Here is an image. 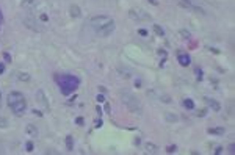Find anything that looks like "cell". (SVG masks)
Masks as SVG:
<instances>
[{
  "label": "cell",
  "mask_w": 235,
  "mask_h": 155,
  "mask_svg": "<svg viewBox=\"0 0 235 155\" xmlns=\"http://www.w3.org/2000/svg\"><path fill=\"white\" fill-rule=\"evenodd\" d=\"M56 83L60 85V88H61V93L64 96H69L70 93H74V91L77 90V86H79L80 80L77 77H74V75H61V77H56Z\"/></svg>",
  "instance_id": "6da1fadb"
},
{
  "label": "cell",
  "mask_w": 235,
  "mask_h": 155,
  "mask_svg": "<svg viewBox=\"0 0 235 155\" xmlns=\"http://www.w3.org/2000/svg\"><path fill=\"white\" fill-rule=\"evenodd\" d=\"M119 96H121V100H122V104L126 105V107L129 108L132 113H135V114H141V113H143L141 102H140L132 93H129V91H121Z\"/></svg>",
  "instance_id": "7a4b0ae2"
},
{
  "label": "cell",
  "mask_w": 235,
  "mask_h": 155,
  "mask_svg": "<svg viewBox=\"0 0 235 155\" xmlns=\"http://www.w3.org/2000/svg\"><path fill=\"white\" fill-rule=\"evenodd\" d=\"M110 22H113V19L108 17V16H93L91 21H89V25L94 28V31H97L102 27H105L107 24H110Z\"/></svg>",
  "instance_id": "3957f363"
},
{
  "label": "cell",
  "mask_w": 235,
  "mask_h": 155,
  "mask_svg": "<svg viewBox=\"0 0 235 155\" xmlns=\"http://www.w3.org/2000/svg\"><path fill=\"white\" fill-rule=\"evenodd\" d=\"M129 16L133 19V21H140V22H143V21H150V14H149V13H146L144 9L132 8V9L129 11Z\"/></svg>",
  "instance_id": "277c9868"
},
{
  "label": "cell",
  "mask_w": 235,
  "mask_h": 155,
  "mask_svg": "<svg viewBox=\"0 0 235 155\" xmlns=\"http://www.w3.org/2000/svg\"><path fill=\"white\" fill-rule=\"evenodd\" d=\"M9 108L13 110V113H14L16 116H22V114L25 113V110H27V100H25V97L19 99L17 102H14V104H11V105H9Z\"/></svg>",
  "instance_id": "5b68a950"
},
{
  "label": "cell",
  "mask_w": 235,
  "mask_h": 155,
  "mask_svg": "<svg viewBox=\"0 0 235 155\" xmlns=\"http://www.w3.org/2000/svg\"><path fill=\"white\" fill-rule=\"evenodd\" d=\"M23 25H25L27 28H30V30L33 31H42V28L38 25V22L35 21V17H32V16H27L25 19H23Z\"/></svg>",
  "instance_id": "8992f818"
},
{
  "label": "cell",
  "mask_w": 235,
  "mask_h": 155,
  "mask_svg": "<svg viewBox=\"0 0 235 155\" xmlns=\"http://www.w3.org/2000/svg\"><path fill=\"white\" fill-rule=\"evenodd\" d=\"M115 27L116 25H115V21H113V22H110V24H107L105 27H102L100 30H97L96 33L99 36H103V38H105V36H110L113 31H115Z\"/></svg>",
  "instance_id": "52a82bcc"
},
{
  "label": "cell",
  "mask_w": 235,
  "mask_h": 155,
  "mask_svg": "<svg viewBox=\"0 0 235 155\" xmlns=\"http://www.w3.org/2000/svg\"><path fill=\"white\" fill-rule=\"evenodd\" d=\"M147 94L152 96V97H157L160 102H163V104H171V102H173L171 96H168V94H164V93H154V91H149Z\"/></svg>",
  "instance_id": "ba28073f"
},
{
  "label": "cell",
  "mask_w": 235,
  "mask_h": 155,
  "mask_svg": "<svg viewBox=\"0 0 235 155\" xmlns=\"http://www.w3.org/2000/svg\"><path fill=\"white\" fill-rule=\"evenodd\" d=\"M19 99H23V94L22 93H19V91H13V93H9L8 94V105L17 102Z\"/></svg>",
  "instance_id": "9c48e42d"
},
{
  "label": "cell",
  "mask_w": 235,
  "mask_h": 155,
  "mask_svg": "<svg viewBox=\"0 0 235 155\" xmlns=\"http://www.w3.org/2000/svg\"><path fill=\"white\" fill-rule=\"evenodd\" d=\"M36 99H38V102H39V104H41L44 108H49V102H47V97H46L44 91L39 90L38 93H36Z\"/></svg>",
  "instance_id": "30bf717a"
},
{
  "label": "cell",
  "mask_w": 235,
  "mask_h": 155,
  "mask_svg": "<svg viewBox=\"0 0 235 155\" xmlns=\"http://www.w3.org/2000/svg\"><path fill=\"white\" fill-rule=\"evenodd\" d=\"M25 133L28 135L30 138H36V136H38V127L33 125V124H28L25 127Z\"/></svg>",
  "instance_id": "8fae6325"
},
{
  "label": "cell",
  "mask_w": 235,
  "mask_h": 155,
  "mask_svg": "<svg viewBox=\"0 0 235 155\" xmlns=\"http://www.w3.org/2000/svg\"><path fill=\"white\" fill-rule=\"evenodd\" d=\"M177 61L180 63V66H188L191 63V58H190V55H188V53H179Z\"/></svg>",
  "instance_id": "7c38bea8"
},
{
  "label": "cell",
  "mask_w": 235,
  "mask_h": 155,
  "mask_svg": "<svg viewBox=\"0 0 235 155\" xmlns=\"http://www.w3.org/2000/svg\"><path fill=\"white\" fill-rule=\"evenodd\" d=\"M144 150H146V154H157V150H158V147H157V144L154 143H146L144 144Z\"/></svg>",
  "instance_id": "4fadbf2b"
},
{
  "label": "cell",
  "mask_w": 235,
  "mask_h": 155,
  "mask_svg": "<svg viewBox=\"0 0 235 155\" xmlns=\"http://www.w3.org/2000/svg\"><path fill=\"white\" fill-rule=\"evenodd\" d=\"M205 102H207V105H209V107H210L213 111H220V110H221V105L218 104L216 100H213V99H209V97H207Z\"/></svg>",
  "instance_id": "5bb4252c"
},
{
  "label": "cell",
  "mask_w": 235,
  "mask_h": 155,
  "mask_svg": "<svg viewBox=\"0 0 235 155\" xmlns=\"http://www.w3.org/2000/svg\"><path fill=\"white\" fill-rule=\"evenodd\" d=\"M69 13L72 17H79L80 14H82V11H80V6L79 5H70L69 6Z\"/></svg>",
  "instance_id": "9a60e30c"
},
{
  "label": "cell",
  "mask_w": 235,
  "mask_h": 155,
  "mask_svg": "<svg viewBox=\"0 0 235 155\" xmlns=\"http://www.w3.org/2000/svg\"><path fill=\"white\" fill-rule=\"evenodd\" d=\"M117 72H119L121 77H124V78H130V77H132V72H130L127 67L124 69L122 66H119V67H117Z\"/></svg>",
  "instance_id": "2e32d148"
},
{
  "label": "cell",
  "mask_w": 235,
  "mask_h": 155,
  "mask_svg": "<svg viewBox=\"0 0 235 155\" xmlns=\"http://www.w3.org/2000/svg\"><path fill=\"white\" fill-rule=\"evenodd\" d=\"M163 116H164V119H166L168 122H176L177 121V116L174 113H171V111H164Z\"/></svg>",
  "instance_id": "e0dca14e"
},
{
  "label": "cell",
  "mask_w": 235,
  "mask_h": 155,
  "mask_svg": "<svg viewBox=\"0 0 235 155\" xmlns=\"http://www.w3.org/2000/svg\"><path fill=\"white\" fill-rule=\"evenodd\" d=\"M36 5H38L36 0H22V6H25V8H35Z\"/></svg>",
  "instance_id": "ac0fdd59"
},
{
  "label": "cell",
  "mask_w": 235,
  "mask_h": 155,
  "mask_svg": "<svg viewBox=\"0 0 235 155\" xmlns=\"http://www.w3.org/2000/svg\"><path fill=\"white\" fill-rule=\"evenodd\" d=\"M209 133H210V135H224V128H221V127L209 128Z\"/></svg>",
  "instance_id": "d6986e66"
},
{
  "label": "cell",
  "mask_w": 235,
  "mask_h": 155,
  "mask_svg": "<svg viewBox=\"0 0 235 155\" xmlns=\"http://www.w3.org/2000/svg\"><path fill=\"white\" fill-rule=\"evenodd\" d=\"M17 78L21 82H28L30 80V75L27 74V72H17Z\"/></svg>",
  "instance_id": "ffe728a7"
},
{
  "label": "cell",
  "mask_w": 235,
  "mask_h": 155,
  "mask_svg": "<svg viewBox=\"0 0 235 155\" xmlns=\"http://www.w3.org/2000/svg\"><path fill=\"white\" fill-rule=\"evenodd\" d=\"M183 107L188 108V110H193V108H194V102L191 100V99H185V100H183Z\"/></svg>",
  "instance_id": "44dd1931"
},
{
  "label": "cell",
  "mask_w": 235,
  "mask_h": 155,
  "mask_svg": "<svg viewBox=\"0 0 235 155\" xmlns=\"http://www.w3.org/2000/svg\"><path fill=\"white\" fill-rule=\"evenodd\" d=\"M6 127H8V119L0 116V128H6Z\"/></svg>",
  "instance_id": "7402d4cb"
},
{
  "label": "cell",
  "mask_w": 235,
  "mask_h": 155,
  "mask_svg": "<svg viewBox=\"0 0 235 155\" xmlns=\"http://www.w3.org/2000/svg\"><path fill=\"white\" fill-rule=\"evenodd\" d=\"M154 31H155V33H157V35H158V36H163V35H164L163 28L160 27V25H154Z\"/></svg>",
  "instance_id": "603a6c76"
},
{
  "label": "cell",
  "mask_w": 235,
  "mask_h": 155,
  "mask_svg": "<svg viewBox=\"0 0 235 155\" xmlns=\"http://www.w3.org/2000/svg\"><path fill=\"white\" fill-rule=\"evenodd\" d=\"M66 146H68V150H72L74 149V146H72V136H70V135L66 138Z\"/></svg>",
  "instance_id": "cb8c5ba5"
},
{
  "label": "cell",
  "mask_w": 235,
  "mask_h": 155,
  "mask_svg": "<svg viewBox=\"0 0 235 155\" xmlns=\"http://www.w3.org/2000/svg\"><path fill=\"white\" fill-rule=\"evenodd\" d=\"M180 36H182L183 39H188L191 35H190V31H187V30H180Z\"/></svg>",
  "instance_id": "d4e9b609"
},
{
  "label": "cell",
  "mask_w": 235,
  "mask_h": 155,
  "mask_svg": "<svg viewBox=\"0 0 235 155\" xmlns=\"http://www.w3.org/2000/svg\"><path fill=\"white\" fill-rule=\"evenodd\" d=\"M227 152H229L230 155L235 154V144H229V147H227Z\"/></svg>",
  "instance_id": "484cf974"
},
{
  "label": "cell",
  "mask_w": 235,
  "mask_h": 155,
  "mask_svg": "<svg viewBox=\"0 0 235 155\" xmlns=\"http://www.w3.org/2000/svg\"><path fill=\"white\" fill-rule=\"evenodd\" d=\"M25 146H27V150H28V152H32V150H33V143H32V141H27Z\"/></svg>",
  "instance_id": "4316f807"
},
{
  "label": "cell",
  "mask_w": 235,
  "mask_h": 155,
  "mask_svg": "<svg viewBox=\"0 0 235 155\" xmlns=\"http://www.w3.org/2000/svg\"><path fill=\"white\" fill-rule=\"evenodd\" d=\"M191 8H193L196 13H199V14H204V9L202 8H197V6H191Z\"/></svg>",
  "instance_id": "83f0119b"
},
{
  "label": "cell",
  "mask_w": 235,
  "mask_h": 155,
  "mask_svg": "<svg viewBox=\"0 0 235 155\" xmlns=\"http://www.w3.org/2000/svg\"><path fill=\"white\" fill-rule=\"evenodd\" d=\"M96 100H97V102H100V104H102V102H105V97H103L102 94H99V96H97V97H96Z\"/></svg>",
  "instance_id": "f1b7e54d"
},
{
  "label": "cell",
  "mask_w": 235,
  "mask_h": 155,
  "mask_svg": "<svg viewBox=\"0 0 235 155\" xmlns=\"http://www.w3.org/2000/svg\"><path fill=\"white\" fill-rule=\"evenodd\" d=\"M176 150H177L176 146H169V147H168V152H169V154H174Z\"/></svg>",
  "instance_id": "f546056e"
},
{
  "label": "cell",
  "mask_w": 235,
  "mask_h": 155,
  "mask_svg": "<svg viewBox=\"0 0 235 155\" xmlns=\"http://www.w3.org/2000/svg\"><path fill=\"white\" fill-rule=\"evenodd\" d=\"M207 114V110H199V113H197V116H201V118H204Z\"/></svg>",
  "instance_id": "4dcf8cb0"
},
{
  "label": "cell",
  "mask_w": 235,
  "mask_h": 155,
  "mask_svg": "<svg viewBox=\"0 0 235 155\" xmlns=\"http://www.w3.org/2000/svg\"><path fill=\"white\" fill-rule=\"evenodd\" d=\"M3 57H5L6 63H9V61H11V57H9V53H5V55H3Z\"/></svg>",
  "instance_id": "1f68e13d"
},
{
  "label": "cell",
  "mask_w": 235,
  "mask_h": 155,
  "mask_svg": "<svg viewBox=\"0 0 235 155\" xmlns=\"http://www.w3.org/2000/svg\"><path fill=\"white\" fill-rule=\"evenodd\" d=\"M75 122L79 124V125H82V124H83V118H77V119H75Z\"/></svg>",
  "instance_id": "d6a6232c"
},
{
  "label": "cell",
  "mask_w": 235,
  "mask_h": 155,
  "mask_svg": "<svg viewBox=\"0 0 235 155\" xmlns=\"http://www.w3.org/2000/svg\"><path fill=\"white\" fill-rule=\"evenodd\" d=\"M3 72H5V64L0 63V74H3Z\"/></svg>",
  "instance_id": "836d02e7"
},
{
  "label": "cell",
  "mask_w": 235,
  "mask_h": 155,
  "mask_svg": "<svg viewBox=\"0 0 235 155\" xmlns=\"http://www.w3.org/2000/svg\"><path fill=\"white\" fill-rule=\"evenodd\" d=\"M138 33H140L141 36H146V35H147V31H146V30H138Z\"/></svg>",
  "instance_id": "e575fe53"
},
{
  "label": "cell",
  "mask_w": 235,
  "mask_h": 155,
  "mask_svg": "<svg viewBox=\"0 0 235 155\" xmlns=\"http://www.w3.org/2000/svg\"><path fill=\"white\" fill-rule=\"evenodd\" d=\"M33 113H35L36 116H42V113H41V111H38V110H33Z\"/></svg>",
  "instance_id": "d590c367"
},
{
  "label": "cell",
  "mask_w": 235,
  "mask_h": 155,
  "mask_svg": "<svg viewBox=\"0 0 235 155\" xmlns=\"http://www.w3.org/2000/svg\"><path fill=\"white\" fill-rule=\"evenodd\" d=\"M223 152V147H216V150H215V154H221Z\"/></svg>",
  "instance_id": "8d00e7d4"
},
{
  "label": "cell",
  "mask_w": 235,
  "mask_h": 155,
  "mask_svg": "<svg viewBox=\"0 0 235 155\" xmlns=\"http://www.w3.org/2000/svg\"><path fill=\"white\" fill-rule=\"evenodd\" d=\"M147 2L152 3V5H158V2H157V0H147Z\"/></svg>",
  "instance_id": "74e56055"
},
{
  "label": "cell",
  "mask_w": 235,
  "mask_h": 155,
  "mask_svg": "<svg viewBox=\"0 0 235 155\" xmlns=\"http://www.w3.org/2000/svg\"><path fill=\"white\" fill-rule=\"evenodd\" d=\"M2 22H3V16H2V11H0V25H2Z\"/></svg>",
  "instance_id": "f35d334b"
},
{
  "label": "cell",
  "mask_w": 235,
  "mask_h": 155,
  "mask_svg": "<svg viewBox=\"0 0 235 155\" xmlns=\"http://www.w3.org/2000/svg\"><path fill=\"white\" fill-rule=\"evenodd\" d=\"M182 2H190V0H182Z\"/></svg>",
  "instance_id": "ab89813d"
}]
</instances>
